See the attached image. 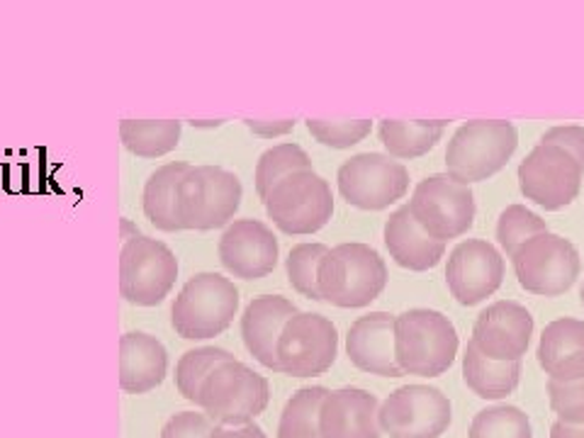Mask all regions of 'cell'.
<instances>
[{"label": "cell", "mask_w": 584, "mask_h": 438, "mask_svg": "<svg viewBox=\"0 0 584 438\" xmlns=\"http://www.w3.org/2000/svg\"><path fill=\"white\" fill-rule=\"evenodd\" d=\"M120 139L130 154L139 159H159L179 146L181 122L175 120H124Z\"/></svg>", "instance_id": "obj_27"}, {"label": "cell", "mask_w": 584, "mask_h": 438, "mask_svg": "<svg viewBox=\"0 0 584 438\" xmlns=\"http://www.w3.org/2000/svg\"><path fill=\"white\" fill-rule=\"evenodd\" d=\"M219 260L227 273L242 280L266 278L278 266V239L260 219H234L219 239Z\"/></svg>", "instance_id": "obj_16"}, {"label": "cell", "mask_w": 584, "mask_h": 438, "mask_svg": "<svg viewBox=\"0 0 584 438\" xmlns=\"http://www.w3.org/2000/svg\"><path fill=\"white\" fill-rule=\"evenodd\" d=\"M550 438H584V424H570L558 419L552 424Z\"/></svg>", "instance_id": "obj_40"}, {"label": "cell", "mask_w": 584, "mask_h": 438, "mask_svg": "<svg viewBox=\"0 0 584 438\" xmlns=\"http://www.w3.org/2000/svg\"><path fill=\"white\" fill-rule=\"evenodd\" d=\"M179 278V258L159 239L134 234L120 252V295L130 305L154 307L169 297Z\"/></svg>", "instance_id": "obj_9"}, {"label": "cell", "mask_w": 584, "mask_h": 438, "mask_svg": "<svg viewBox=\"0 0 584 438\" xmlns=\"http://www.w3.org/2000/svg\"><path fill=\"white\" fill-rule=\"evenodd\" d=\"M463 378L477 398L504 400L519 388L521 361H495L479 353L475 343H467L463 356Z\"/></svg>", "instance_id": "obj_24"}, {"label": "cell", "mask_w": 584, "mask_h": 438, "mask_svg": "<svg viewBox=\"0 0 584 438\" xmlns=\"http://www.w3.org/2000/svg\"><path fill=\"white\" fill-rule=\"evenodd\" d=\"M339 353V331L317 312H295L276 343L278 373L290 378H317L327 373Z\"/></svg>", "instance_id": "obj_10"}, {"label": "cell", "mask_w": 584, "mask_h": 438, "mask_svg": "<svg viewBox=\"0 0 584 438\" xmlns=\"http://www.w3.org/2000/svg\"><path fill=\"white\" fill-rule=\"evenodd\" d=\"M461 339L453 321L436 309H410L394 317V361L406 375L438 378L451 368Z\"/></svg>", "instance_id": "obj_2"}, {"label": "cell", "mask_w": 584, "mask_h": 438, "mask_svg": "<svg viewBox=\"0 0 584 438\" xmlns=\"http://www.w3.org/2000/svg\"><path fill=\"white\" fill-rule=\"evenodd\" d=\"M307 130L317 142L331 149H349L365 139L373 130V120H307Z\"/></svg>", "instance_id": "obj_34"}, {"label": "cell", "mask_w": 584, "mask_h": 438, "mask_svg": "<svg viewBox=\"0 0 584 438\" xmlns=\"http://www.w3.org/2000/svg\"><path fill=\"white\" fill-rule=\"evenodd\" d=\"M295 302L280 295H260L248 302L242 317V339L246 351L268 370L278 373L276 343L285 321L295 315Z\"/></svg>", "instance_id": "obj_20"}, {"label": "cell", "mask_w": 584, "mask_h": 438, "mask_svg": "<svg viewBox=\"0 0 584 438\" xmlns=\"http://www.w3.org/2000/svg\"><path fill=\"white\" fill-rule=\"evenodd\" d=\"M244 187L236 173L222 166H191L175 191V217L181 229L210 232L232 222Z\"/></svg>", "instance_id": "obj_3"}, {"label": "cell", "mask_w": 584, "mask_h": 438, "mask_svg": "<svg viewBox=\"0 0 584 438\" xmlns=\"http://www.w3.org/2000/svg\"><path fill=\"white\" fill-rule=\"evenodd\" d=\"M582 305H584V285H582Z\"/></svg>", "instance_id": "obj_41"}, {"label": "cell", "mask_w": 584, "mask_h": 438, "mask_svg": "<svg viewBox=\"0 0 584 438\" xmlns=\"http://www.w3.org/2000/svg\"><path fill=\"white\" fill-rule=\"evenodd\" d=\"M266 212L283 234H317L333 215L329 183L312 169L292 171L264 197Z\"/></svg>", "instance_id": "obj_8"}, {"label": "cell", "mask_w": 584, "mask_h": 438, "mask_svg": "<svg viewBox=\"0 0 584 438\" xmlns=\"http://www.w3.org/2000/svg\"><path fill=\"white\" fill-rule=\"evenodd\" d=\"M519 134L507 120H471L458 127L446 149L448 175L461 183H479L502 171L516 151Z\"/></svg>", "instance_id": "obj_4"}, {"label": "cell", "mask_w": 584, "mask_h": 438, "mask_svg": "<svg viewBox=\"0 0 584 438\" xmlns=\"http://www.w3.org/2000/svg\"><path fill=\"white\" fill-rule=\"evenodd\" d=\"M187 169H191V163L185 161L163 163L144 185V215L161 232H181L179 217H175V191H179V183Z\"/></svg>", "instance_id": "obj_25"}, {"label": "cell", "mask_w": 584, "mask_h": 438, "mask_svg": "<svg viewBox=\"0 0 584 438\" xmlns=\"http://www.w3.org/2000/svg\"><path fill=\"white\" fill-rule=\"evenodd\" d=\"M451 120H424V122H406V120H382L380 122V142L385 144L394 159H416V156L429 154L436 142L441 139L443 130Z\"/></svg>", "instance_id": "obj_26"}, {"label": "cell", "mask_w": 584, "mask_h": 438, "mask_svg": "<svg viewBox=\"0 0 584 438\" xmlns=\"http://www.w3.org/2000/svg\"><path fill=\"white\" fill-rule=\"evenodd\" d=\"M446 283L451 295L465 307L492 297L504 283V258L495 244L467 239L458 244L446 264Z\"/></svg>", "instance_id": "obj_15"}, {"label": "cell", "mask_w": 584, "mask_h": 438, "mask_svg": "<svg viewBox=\"0 0 584 438\" xmlns=\"http://www.w3.org/2000/svg\"><path fill=\"white\" fill-rule=\"evenodd\" d=\"M514 264L519 285L540 297H558L575 285L582 260L577 246L548 229L528 236L509 256Z\"/></svg>", "instance_id": "obj_7"}, {"label": "cell", "mask_w": 584, "mask_h": 438, "mask_svg": "<svg viewBox=\"0 0 584 438\" xmlns=\"http://www.w3.org/2000/svg\"><path fill=\"white\" fill-rule=\"evenodd\" d=\"M584 166L568 149L540 142L519 163L521 195L544 210H562L580 195Z\"/></svg>", "instance_id": "obj_11"}, {"label": "cell", "mask_w": 584, "mask_h": 438, "mask_svg": "<svg viewBox=\"0 0 584 438\" xmlns=\"http://www.w3.org/2000/svg\"><path fill=\"white\" fill-rule=\"evenodd\" d=\"M546 219L531 212L526 205H509L497 219V242L502 244L507 256H511L521 242H526V239L534 234L546 232Z\"/></svg>", "instance_id": "obj_33"}, {"label": "cell", "mask_w": 584, "mask_h": 438, "mask_svg": "<svg viewBox=\"0 0 584 438\" xmlns=\"http://www.w3.org/2000/svg\"><path fill=\"white\" fill-rule=\"evenodd\" d=\"M410 210L426 234L448 242L473 227L477 207L471 185L451 179L448 173H436L416 185Z\"/></svg>", "instance_id": "obj_12"}, {"label": "cell", "mask_w": 584, "mask_h": 438, "mask_svg": "<svg viewBox=\"0 0 584 438\" xmlns=\"http://www.w3.org/2000/svg\"><path fill=\"white\" fill-rule=\"evenodd\" d=\"M410 171L400 161L382 154H358L341 163L339 193L358 210H382L404 197Z\"/></svg>", "instance_id": "obj_14"}, {"label": "cell", "mask_w": 584, "mask_h": 438, "mask_svg": "<svg viewBox=\"0 0 584 438\" xmlns=\"http://www.w3.org/2000/svg\"><path fill=\"white\" fill-rule=\"evenodd\" d=\"M327 392V388H305L292 394L280 414L278 438H321L319 404Z\"/></svg>", "instance_id": "obj_28"}, {"label": "cell", "mask_w": 584, "mask_h": 438, "mask_svg": "<svg viewBox=\"0 0 584 438\" xmlns=\"http://www.w3.org/2000/svg\"><path fill=\"white\" fill-rule=\"evenodd\" d=\"M378 424L390 438H438L451 426V400L429 385H404L380 404Z\"/></svg>", "instance_id": "obj_13"}, {"label": "cell", "mask_w": 584, "mask_h": 438, "mask_svg": "<svg viewBox=\"0 0 584 438\" xmlns=\"http://www.w3.org/2000/svg\"><path fill=\"white\" fill-rule=\"evenodd\" d=\"M534 337V317L514 300H499L479 312L473 327V343L495 361H521Z\"/></svg>", "instance_id": "obj_17"}, {"label": "cell", "mask_w": 584, "mask_h": 438, "mask_svg": "<svg viewBox=\"0 0 584 438\" xmlns=\"http://www.w3.org/2000/svg\"><path fill=\"white\" fill-rule=\"evenodd\" d=\"M302 169H312L309 154L302 149L300 144H276L270 146L268 151L260 154V159L256 163V193L260 200L268 195L270 187H273L280 179H285L292 171H302Z\"/></svg>", "instance_id": "obj_29"}, {"label": "cell", "mask_w": 584, "mask_h": 438, "mask_svg": "<svg viewBox=\"0 0 584 438\" xmlns=\"http://www.w3.org/2000/svg\"><path fill=\"white\" fill-rule=\"evenodd\" d=\"M239 309V290L222 273L193 276L171 307V325L187 341L215 339L229 329Z\"/></svg>", "instance_id": "obj_5"}, {"label": "cell", "mask_w": 584, "mask_h": 438, "mask_svg": "<svg viewBox=\"0 0 584 438\" xmlns=\"http://www.w3.org/2000/svg\"><path fill=\"white\" fill-rule=\"evenodd\" d=\"M268 402V380L236 358L219 363L197 392V406H203L215 424L254 422Z\"/></svg>", "instance_id": "obj_6"}, {"label": "cell", "mask_w": 584, "mask_h": 438, "mask_svg": "<svg viewBox=\"0 0 584 438\" xmlns=\"http://www.w3.org/2000/svg\"><path fill=\"white\" fill-rule=\"evenodd\" d=\"M385 246L394 264L406 270H431L446 254V242L429 236L416 222L410 205H400L385 224Z\"/></svg>", "instance_id": "obj_22"}, {"label": "cell", "mask_w": 584, "mask_h": 438, "mask_svg": "<svg viewBox=\"0 0 584 438\" xmlns=\"http://www.w3.org/2000/svg\"><path fill=\"white\" fill-rule=\"evenodd\" d=\"M232 358V353L219 346H203L183 353L179 365H175V388H179V392L187 402L197 404V392H200V385L205 382L207 375H210L219 363Z\"/></svg>", "instance_id": "obj_30"}, {"label": "cell", "mask_w": 584, "mask_h": 438, "mask_svg": "<svg viewBox=\"0 0 584 438\" xmlns=\"http://www.w3.org/2000/svg\"><path fill=\"white\" fill-rule=\"evenodd\" d=\"M169 370L163 343L144 331H130L120 339V388L144 394L159 388Z\"/></svg>", "instance_id": "obj_21"}, {"label": "cell", "mask_w": 584, "mask_h": 438, "mask_svg": "<svg viewBox=\"0 0 584 438\" xmlns=\"http://www.w3.org/2000/svg\"><path fill=\"white\" fill-rule=\"evenodd\" d=\"M540 142L562 146V149H568L584 166V127H577V124H560V127H550Z\"/></svg>", "instance_id": "obj_37"}, {"label": "cell", "mask_w": 584, "mask_h": 438, "mask_svg": "<svg viewBox=\"0 0 584 438\" xmlns=\"http://www.w3.org/2000/svg\"><path fill=\"white\" fill-rule=\"evenodd\" d=\"M388 266L373 246L346 242L327 248L317 266V295L333 307L358 309L380 297Z\"/></svg>", "instance_id": "obj_1"}, {"label": "cell", "mask_w": 584, "mask_h": 438, "mask_svg": "<svg viewBox=\"0 0 584 438\" xmlns=\"http://www.w3.org/2000/svg\"><path fill=\"white\" fill-rule=\"evenodd\" d=\"M210 438H266V434L254 422H246V424H215Z\"/></svg>", "instance_id": "obj_39"}, {"label": "cell", "mask_w": 584, "mask_h": 438, "mask_svg": "<svg viewBox=\"0 0 584 438\" xmlns=\"http://www.w3.org/2000/svg\"><path fill=\"white\" fill-rule=\"evenodd\" d=\"M538 363L550 380L570 382L584 378V321L560 317L540 333Z\"/></svg>", "instance_id": "obj_23"}, {"label": "cell", "mask_w": 584, "mask_h": 438, "mask_svg": "<svg viewBox=\"0 0 584 438\" xmlns=\"http://www.w3.org/2000/svg\"><path fill=\"white\" fill-rule=\"evenodd\" d=\"M467 438H534L528 416L511 404L487 406L477 412Z\"/></svg>", "instance_id": "obj_31"}, {"label": "cell", "mask_w": 584, "mask_h": 438, "mask_svg": "<svg viewBox=\"0 0 584 438\" xmlns=\"http://www.w3.org/2000/svg\"><path fill=\"white\" fill-rule=\"evenodd\" d=\"M215 422L205 412L173 414L161 429V438H210Z\"/></svg>", "instance_id": "obj_36"}, {"label": "cell", "mask_w": 584, "mask_h": 438, "mask_svg": "<svg viewBox=\"0 0 584 438\" xmlns=\"http://www.w3.org/2000/svg\"><path fill=\"white\" fill-rule=\"evenodd\" d=\"M546 392L550 410L558 414L560 422L584 424V378L570 382L548 380Z\"/></svg>", "instance_id": "obj_35"}, {"label": "cell", "mask_w": 584, "mask_h": 438, "mask_svg": "<svg viewBox=\"0 0 584 438\" xmlns=\"http://www.w3.org/2000/svg\"><path fill=\"white\" fill-rule=\"evenodd\" d=\"M246 127L264 139H276L292 132L295 120H246Z\"/></svg>", "instance_id": "obj_38"}, {"label": "cell", "mask_w": 584, "mask_h": 438, "mask_svg": "<svg viewBox=\"0 0 584 438\" xmlns=\"http://www.w3.org/2000/svg\"><path fill=\"white\" fill-rule=\"evenodd\" d=\"M327 254L325 244H297L290 248V254L285 258V270L290 278V285L295 288L302 297L319 300L317 295V266L321 256Z\"/></svg>", "instance_id": "obj_32"}, {"label": "cell", "mask_w": 584, "mask_h": 438, "mask_svg": "<svg viewBox=\"0 0 584 438\" xmlns=\"http://www.w3.org/2000/svg\"><path fill=\"white\" fill-rule=\"evenodd\" d=\"M346 356L363 373L382 378L402 375L394 361V315L370 312L353 321L346 333Z\"/></svg>", "instance_id": "obj_19"}, {"label": "cell", "mask_w": 584, "mask_h": 438, "mask_svg": "<svg viewBox=\"0 0 584 438\" xmlns=\"http://www.w3.org/2000/svg\"><path fill=\"white\" fill-rule=\"evenodd\" d=\"M380 404L358 388L329 390L319 404L321 438H380Z\"/></svg>", "instance_id": "obj_18"}]
</instances>
